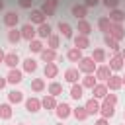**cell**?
Segmentation results:
<instances>
[{
	"instance_id": "7c38bea8",
	"label": "cell",
	"mask_w": 125,
	"mask_h": 125,
	"mask_svg": "<svg viewBox=\"0 0 125 125\" xmlns=\"http://www.w3.org/2000/svg\"><path fill=\"white\" fill-rule=\"evenodd\" d=\"M70 12H72V16H74L76 20H86V16H88V8H86L84 4H74V6L70 8Z\"/></svg>"
},
{
	"instance_id": "9c48e42d",
	"label": "cell",
	"mask_w": 125,
	"mask_h": 125,
	"mask_svg": "<svg viewBox=\"0 0 125 125\" xmlns=\"http://www.w3.org/2000/svg\"><path fill=\"white\" fill-rule=\"evenodd\" d=\"M21 61H20V55L16 53V51H12V53H6V57H4V64L8 66V68H18V64H20Z\"/></svg>"
},
{
	"instance_id": "4316f807",
	"label": "cell",
	"mask_w": 125,
	"mask_h": 125,
	"mask_svg": "<svg viewBox=\"0 0 125 125\" xmlns=\"http://www.w3.org/2000/svg\"><path fill=\"white\" fill-rule=\"evenodd\" d=\"M57 104H59V102H57V98H55V96H51V94H47V96L41 100V107H45V109H55V107H57Z\"/></svg>"
},
{
	"instance_id": "bcb514c9",
	"label": "cell",
	"mask_w": 125,
	"mask_h": 125,
	"mask_svg": "<svg viewBox=\"0 0 125 125\" xmlns=\"http://www.w3.org/2000/svg\"><path fill=\"white\" fill-rule=\"evenodd\" d=\"M96 125H109V119H105V117H100V119H96Z\"/></svg>"
},
{
	"instance_id": "8d00e7d4",
	"label": "cell",
	"mask_w": 125,
	"mask_h": 125,
	"mask_svg": "<svg viewBox=\"0 0 125 125\" xmlns=\"http://www.w3.org/2000/svg\"><path fill=\"white\" fill-rule=\"evenodd\" d=\"M72 115H74L78 121H84V119L88 117V111H86V107H84V105H78V107H74V109H72Z\"/></svg>"
},
{
	"instance_id": "f546056e",
	"label": "cell",
	"mask_w": 125,
	"mask_h": 125,
	"mask_svg": "<svg viewBox=\"0 0 125 125\" xmlns=\"http://www.w3.org/2000/svg\"><path fill=\"white\" fill-rule=\"evenodd\" d=\"M51 35V25L45 21V23H41V25H37V37H41V39H47Z\"/></svg>"
},
{
	"instance_id": "ee69618b",
	"label": "cell",
	"mask_w": 125,
	"mask_h": 125,
	"mask_svg": "<svg viewBox=\"0 0 125 125\" xmlns=\"http://www.w3.org/2000/svg\"><path fill=\"white\" fill-rule=\"evenodd\" d=\"M100 4V0H84V6L86 8H94V6H98Z\"/></svg>"
},
{
	"instance_id": "4fadbf2b",
	"label": "cell",
	"mask_w": 125,
	"mask_h": 125,
	"mask_svg": "<svg viewBox=\"0 0 125 125\" xmlns=\"http://www.w3.org/2000/svg\"><path fill=\"white\" fill-rule=\"evenodd\" d=\"M72 43H74V47H76V49H80V51H84V49H88V47H90V39H88L86 35H80V33L72 37Z\"/></svg>"
},
{
	"instance_id": "f1b7e54d",
	"label": "cell",
	"mask_w": 125,
	"mask_h": 125,
	"mask_svg": "<svg viewBox=\"0 0 125 125\" xmlns=\"http://www.w3.org/2000/svg\"><path fill=\"white\" fill-rule=\"evenodd\" d=\"M80 80H82V82H80V84H82V88H90V90L98 84V80H96V76H94V74H84Z\"/></svg>"
},
{
	"instance_id": "d590c367",
	"label": "cell",
	"mask_w": 125,
	"mask_h": 125,
	"mask_svg": "<svg viewBox=\"0 0 125 125\" xmlns=\"http://www.w3.org/2000/svg\"><path fill=\"white\" fill-rule=\"evenodd\" d=\"M12 117V104H0V119H10Z\"/></svg>"
},
{
	"instance_id": "5b68a950",
	"label": "cell",
	"mask_w": 125,
	"mask_h": 125,
	"mask_svg": "<svg viewBox=\"0 0 125 125\" xmlns=\"http://www.w3.org/2000/svg\"><path fill=\"white\" fill-rule=\"evenodd\" d=\"M105 86H107V90H109V92H115V90H119V88L123 86L121 74H111V76L105 80Z\"/></svg>"
},
{
	"instance_id": "3957f363",
	"label": "cell",
	"mask_w": 125,
	"mask_h": 125,
	"mask_svg": "<svg viewBox=\"0 0 125 125\" xmlns=\"http://www.w3.org/2000/svg\"><path fill=\"white\" fill-rule=\"evenodd\" d=\"M55 113H57V117H59L61 121H64L66 117H70V115H72V107H70L66 102H62V104H57Z\"/></svg>"
},
{
	"instance_id": "816d5d0a",
	"label": "cell",
	"mask_w": 125,
	"mask_h": 125,
	"mask_svg": "<svg viewBox=\"0 0 125 125\" xmlns=\"http://www.w3.org/2000/svg\"><path fill=\"white\" fill-rule=\"evenodd\" d=\"M47 2H51V4H59V0H47Z\"/></svg>"
},
{
	"instance_id": "603a6c76",
	"label": "cell",
	"mask_w": 125,
	"mask_h": 125,
	"mask_svg": "<svg viewBox=\"0 0 125 125\" xmlns=\"http://www.w3.org/2000/svg\"><path fill=\"white\" fill-rule=\"evenodd\" d=\"M39 55H41V59H43L45 62H55V61H57V51H55V49L45 47V49H43Z\"/></svg>"
},
{
	"instance_id": "60d3db41",
	"label": "cell",
	"mask_w": 125,
	"mask_h": 125,
	"mask_svg": "<svg viewBox=\"0 0 125 125\" xmlns=\"http://www.w3.org/2000/svg\"><path fill=\"white\" fill-rule=\"evenodd\" d=\"M92 59H94V62H104L105 61V51L104 49H94Z\"/></svg>"
},
{
	"instance_id": "7402d4cb",
	"label": "cell",
	"mask_w": 125,
	"mask_h": 125,
	"mask_svg": "<svg viewBox=\"0 0 125 125\" xmlns=\"http://www.w3.org/2000/svg\"><path fill=\"white\" fill-rule=\"evenodd\" d=\"M59 31H61V35H62L64 39H72V37H74V35H72V25L66 23V21H59Z\"/></svg>"
},
{
	"instance_id": "9f6ffc18",
	"label": "cell",
	"mask_w": 125,
	"mask_h": 125,
	"mask_svg": "<svg viewBox=\"0 0 125 125\" xmlns=\"http://www.w3.org/2000/svg\"><path fill=\"white\" fill-rule=\"evenodd\" d=\"M123 117H125V111H123Z\"/></svg>"
},
{
	"instance_id": "11a10c76",
	"label": "cell",
	"mask_w": 125,
	"mask_h": 125,
	"mask_svg": "<svg viewBox=\"0 0 125 125\" xmlns=\"http://www.w3.org/2000/svg\"><path fill=\"white\" fill-rule=\"evenodd\" d=\"M57 125H62V123H57Z\"/></svg>"
},
{
	"instance_id": "681fc988",
	"label": "cell",
	"mask_w": 125,
	"mask_h": 125,
	"mask_svg": "<svg viewBox=\"0 0 125 125\" xmlns=\"http://www.w3.org/2000/svg\"><path fill=\"white\" fill-rule=\"evenodd\" d=\"M119 53H121V57H123V61H125V49H121Z\"/></svg>"
},
{
	"instance_id": "f5cc1de1",
	"label": "cell",
	"mask_w": 125,
	"mask_h": 125,
	"mask_svg": "<svg viewBox=\"0 0 125 125\" xmlns=\"http://www.w3.org/2000/svg\"><path fill=\"white\" fill-rule=\"evenodd\" d=\"M121 80H123V84H125V72H123V74H121Z\"/></svg>"
},
{
	"instance_id": "7bdbcfd3",
	"label": "cell",
	"mask_w": 125,
	"mask_h": 125,
	"mask_svg": "<svg viewBox=\"0 0 125 125\" xmlns=\"http://www.w3.org/2000/svg\"><path fill=\"white\" fill-rule=\"evenodd\" d=\"M104 100H105L107 104H111V105H115V104H117V94H107V96H105Z\"/></svg>"
},
{
	"instance_id": "ba28073f",
	"label": "cell",
	"mask_w": 125,
	"mask_h": 125,
	"mask_svg": "<svg viewBox=\"0 0 125 125\" xmlns=\"http://www.w3.org/2000/svg\"><path fill=\"white\" fill-rule=\"evenodd\" d=\"M92 98H96V100H104L107 94H109V90H107V86H105V82H98L94 88H92Z\"/></svg>"
},
{
	"instance_id": "d6986e66",
	"label": "cell",
	"mask_w": 125,
	"mask_h": 125,
	"mask_svg": "<svg viewBox=\"0 0 125 125\" xmlns=\"http://www.w3.org/2000/svg\"><path fill=\"white\" fill-rule=\"evenodd\" d=\"M18 21H20V16H18L16 12H12V10H10V12H6V14H4V23H6L10 29H12V27H16V25H18Z\"/></svg>"
},
{
	"instance_id": "8fae6325",
	"label": "cell",
	"mask_w": 125,
	"mask_h": 125,
	"mask_svg": "<svg viewBox=\"0 0 125 125\" xmlns=\"http://www.w3.org/2000/svg\"><path fill=\"white\" fill-rule=\"evenodd\" d=\"M107 35H111L115 41H121L123 37H125V29H123V25L121 23H111V27H109V33Z\"/></svg>"
},
{
	"instance_id": "44dd1931",
	"label": "cell",
	"mask_w": 125,
	"mask_h": 125,
	"mask_svg": "<svg viewBox=\"0 0 125 125\" xmlns=\"http://www.w3.org/2000/svg\"><path fill=\"white\" fill-rule=\"evenodd\" d=\"M43 74H45V78H55V76L59 74V66H57V62H45Z\"/></svg>"
},
{
	"instance_id": "1f68e13d",
	"label": "cell",
	"mask_w": 125,
	"mask_h": 125,
	"mask_svg": "<svg viewBox=\"0 0 125 125\" xmlns=\"http://www.w3.org/2000/svg\"><path fill=\"white\" fill-rule=\"evenodd\" d=\"M84 96V88H82V84H72V88H70V98L72 100H80Z\"/></svg>"
},
{
	"instance_id": "db71d44e",
	"label": "cell",
	"mask_w": 125,
	"mask_h": 125,
	"mask_svg": "<svg viewBox=\"0 0 125 125\" xmlns=\"http://www.w3.org/2000/svg\"><path fill=\"white\" fill-rule=\"evenodd\" d=\"M18 125H25V123H18Z\"/></svg>"
},
{
	"instance_id": "d6a6232c",
	"label": "cell",
	"mask_w": 125,
	"mask_h": 125,
	"mask_svg": "<svg viewBox=\"0 0 125 125\" xmlns=\"http://www.w3.org/2000/svg\"><path fill=\"white\" fill-rule=\"evenodd\" d=\"M39 10H41V12H43V14H45V16L49 18V16H55V10H57V4H51V2H47V0H45V2H43V6H41Z\"/></svg>"
},
{
	"instance_id": "ac0fdd59",
	"label": "cell",
	"mask_w": 125,
	"mask_h": 125,
	"mask_svg": "<svg viewBox=\"0 0 125 125\" xmlns=\"http://www.w3.org/2000/svg\"><path fill=\"white\" fill-rule=\"evenodd\" d=\"M109 21L111 23H123L125 21V12L123 10H119V8H115V10H109Z\"/></svg>"
},
{
	"instance_id": "ffe728a7",
	"label": "cell",
	"mask_w": 125,
	"mask_h": 125,
	"mask_svg": "<svg viewBox=\"0 0 125 125\" xmlns=\"http://www.w3.org/2000/svg\"><path fill=\"white\" fill-rule=\"evenodd\" d=\"M76 31L80 33V35H90V31H92V25H90V21L88 20H78V23H76Z\"/></svg>"
},
{
	"instance_id": "83f0119b",
	"label": "cell",
	"mask_w": 125,
	"mask_h": 125,
	"mask_svg": "<svg viewBox=\"0 0 125 125\" xmlns=\"http://www.w3.org/2000/svg\"><path fill=\"white\" fill-rule=\"evenodd\" d=\"M109 27H111V21H109V18L107 16H102L100 20H98V29L105 35V33H109Z\"/></svg>"
},
{
	"instance_id": "e575fe53",
	"label": "cell",
	"mask_w": 125,
	"mask_h": 125,
	"mask_svg": "<svg viewBox=\"0 0 125 125\" xmlns=\"http://www.w3.org/2000/svg\"><path fill=\"white\" fill-rule=\"evenodd\" d=\"M47 92L51 94V96H61L62 94V84H59V82H51L49 86H47Z\"/></svg>"
},
{
	"instance_id": "f907efd6",
	"label": "cell",
	"mask_w": 125,
	"mask_h": 125,
	"mask_svg": "<svg viewBox=\"0 0 125 125\" xmlns=\"http://www.w3.org/2000/svg\"><path fill=\"white\" fill-rule=\"evenodd\" d=\"M4 10V0H0V12Z\"/></svg>"
},
{
	"instance_id": "f35d334b",
	"label": "cell",
	"mask_w": 125,
	"mask_h": 125,
	"mask_svg": "<svg viewBox=\"0 0 125 125\" xmlns=\"http://www.w3.org/2000/svg\"><path fill=\"white\" fill-rule=\"evenodd\" d=\"M43 49H45V47H43V43H41V41H39L37 37L29 41V51H31V53H41Z\"/></svg>"
},
{
	"instance_id": "ab89813d",
	"label": "cell",
	"mask_w": 125,
	"mask_h": 125,
	"mask_svg": "<svg viewBox=\"0 0 125 125\" xmlns=\"http://www.w3.org/2000/svg\"><path fill=\"white\" fill-rule=\"evenodd\" d=\"M31 90L33 92H43L45 90V80L43 78H33L31 80Z\"/></svg>"
},
{
	"instance_id": "6da1fadb",
	"label": "cell",
	"mask_w": 125,
	"mask_h": 125,
	"mask_svg": "<svg viewBox=\"0 0 125 125\" xmlns=\"http://www.w3.org/2000/svg\"><path fill=\"white\" fill-rule=\"evenodd\" d=\"M96 68H98V64L94 62L92 57H82V59L78 61V70H80V74H94Z\"/></svg>"
},
{
	"instance_id": "4dcf8cb0",
	"label": "cell",
	"mask_w": 125,
	"mask_h": 125,
	"mask_svg": "<svg viewBox=\"0 0 125 125\" xmlns=\"http://www.w3.org/2000/svg\"><path fill=\"white\" fill-rule=\"evenodd\" d=\"M8 41H10V43H14V45H18V43L21 41V33H20V29H18V27H12V29L8 31Z\"/></svg>"
},
{
	"instance_id": "5bb4252c",
	"label": "cell",
	"mask_w": 125,
	"mask_h": 125,
	"mask_svg": "<svg viewBox=\"0 0 125 125\" xmlns=\"http://www.w3.org/2000/svg\"><path fill=\"white\" fill-rule=\"evenodd\" d=\"M80 78H82V76H80V70H78V68H66V70H64V80H66L68 84H76Z\"/></svg>"
},
{
	"instance_id": "7dc6e473",
	"label": "cell",
	"mask_w": 125,
	"mask_h": 125,
	"mask_svg": "<svg viewBox=\"0 0 125 125\" xmlns=\"http://www.w3.org/2000/svg\"><path fill=\"white\" fill-rule=\"evenodd\" d=\"M6 84H8L6 76H0V90H2V88H6Z\"/></svg>"
},
{
	"instance_id": "8992f818",
	"label": "cell",
	"mask_w": 125,
	"mask_h": 125,
	"mask_svg": "<svg viewBox=\"0 0 125 125\" xmlns=\"http://www.w3.org/2000/svg\"><path fill=\"white\" fill-rule=\"evenodd\" d=\"M111 74H113V72H111V68H109L107 64H100V66L96 68V72H94L96 80H102V82H105V80H107Z\"/></svg>"
},
{
	"instance_id": "52a82bcc",
	"label": "cell",
	"mask_w": 125,
	"mask_h": 125,
	"mask_svg": "<svg viewBox=\"0 0 125 125\" xmlns=\"http://www.w3.org/2000/svg\"><path fill=\"white\" fill-rule=\"evenodd\" d=\"M6 80H8V84H14V86L20 84V82L23 80V70H20V68H10Z\"/></svg>"
},
{
	"instance_id": "836d02e7",
	"label": "cell",
	"mask_w": 125,
	"mask_h": 125,
	"mask_svg": "<svg viewBox=\"0 0 125 125\" xmlns=\"http://www.w3.org/2000/svg\"><path fill=\"white\" fill-rule=\"evenodd\" d=\"M21 62H23L21 66H23L25 72H35V70H37V61H35V59L29 57V59H25V61H21Z\"/></svg>"
},
{
	"instance_id": "cb8c5ba5",
	"label": "cell",
	"mask_w": 125,
	"mask_h": 125,
	"mask_svg": "<svg viewBox=\"0 0 125 125\" xmlns=\"http://www.w3.org/2000/svg\"><path fill=\"white\" fill-rule=\"evenodd\" d=\"M8 102H10V104H21V102H23V92H21V90H16V88L10 90V92H8Z\"/></svg>"
},
{
	"instance_id": "9a60e30c",
	"label": "cell",
	"mask_w": 125,
	"mask_h": 125,
	"mask_svg": "<svg viewBox=\"0 0 125 125\" xmlns=\"http://www.w3.org/2000/svg\"><path fill=\"white\" fill-rule=\"evenodd\" d=\"M23 104H25V109H27L29 113H37V111L41 109V100H39V98H27Z\"/></svg>"
},
{
	"instance_id": "7a4b0ae2",
	"label": "cell",
	"mask_w": 125,
	"mask_h": 125,
	"mask_svg": "<svg viewBox=\"0 0 125 125\" xmlns=\"http://www.w3.org/2000/svg\"><path fill=\"white\" fill-rule=\"evenodd\" d=\"M20 33H21V39L31 41V39H35V35H37V27H35L33 23H23V25L20 27Z\"/></svg>"
},
{
	"instance_id": "b9f144b4",
	"label": "cell",
	"mask_w": 125,
	"mask_h": 125,
	"mask_svg": "<svg viewBox=\"0 0 125 125\" xmlns=\"http://www.w3.org/2000/svg\"><path fill=\"white\" fill-rule=\"evenodd\" d=\"M102 2H104V6H105V8H109V10L119 8V0H102Z\"/></svg>"
},
{
	"instance_id": "c3c4849f",
	"label": "cell",
	"mask_w": 125,
	"mask_h": 125,
	"mask_svg": "<svg viewBox=\"0 0 125 125\" xmlns=\"http://www.w3.org/2000/svg\"><path fill=\"white\" fill-rule=\"evenodd\" d=\"M4 57H6V53H4V49L0 47V64H4Z\"/></svg>"
},
{
	"instance_id": "6f0895ef",
	"label": "cell",
	"mask_w": 125,
	"mask_h": 125,
	"mask_svg": "<svg viewBox=\"0 0 125 125\" xmlns=\"http://www.w3.org/2000/svg\"><path fill=\"white\" fill-rule=\"evenodd\" d=\"M121 125H123V123H121Z\"/></svg>"
},
{
	"instance_id": "277c9868",
	"label": "cell",
	"mask_w": 125,
	"mask_h": 125,
	"mask_svg": "<svg viewBox=\"0 0 125 125\" xmlns=\"http://www.w3.org/2000/svg\"><path fill=\"white\" fill-rule=\"evenodd\" d=\"M109 68H111V72L115 70H123L125 68V61H123V57H121V53H113V57L109 59V64H107Z\"/></svg>"
},
{
	"instance_id": "30bf717a",
	"label": "cell",
	"mask_w": 125,
	"mask_h": 125,
	"mask_svg": "<svg viewBox=\"0 0 125 125\" xmlns=\"http://www.w3.org/2000/svg\"><path fill=\"white\" fill-rule=\"evenodd\" d=\"M45 20H47V16L39 10V8H35V10H31V16H29V23H33V25H41V23H45Z\"/></svg>"
},
{
	"instance_id": "e0dca14e",
	"label": "cell",
	"mask_w": 125,
	"mask_h": 125,
	"mask_svg": "<svg viewBox=\"0 0 125 125\" xmlns=\"http://www.w3.org/2000/svg\"><path fill=\"white\" fill-rule=\"evenodd\" d=\"M100 113H102V117L109 119V117H113V115H115V105H111V104H107L105 100H102V105H100Z\"/></svg>"
},
{
	"instance_id": "d4e9b609",
	"label": "cell",
	"mask_w": 125,
	"mask_h": 125,
	"mask_svg": "<svg viewBox=\"0 0 125 125\" xmlns=\"http://www.w3.org/2000/svg\"><path fill=\"white\" fill-rule=\"evenodd\" d=\"M104 43H105V47H109L113 53H119V51H121V47H119V41H115V39H113L111 35H107V33L104 35Z\"/></svg>"
},
{
	"instance_id": "2e32d148",
	"label": "cell",
	"mask_w": 125,
	"mask_h": 125,
	"mask_svg": "<svg viewBox=\"0 0 125 125\" xmlns=\"http://www.w3.org/2000/svg\"><path fill=\"white\" fill-rule=\"evenodd\" d=\"M100 105H102V102L100 100H96V98H90L86 104H84V107H86V111H88V115H94V113H100Z\"/></svg>"
},
{
	"instance_id": "74e56055",
	"label": "cell",
	"mask_w": 125,
	"mask_h": 125,
	"mask_svg": "<svg viewBox=\"0 0 125 125\" xmlns=\"http://www.w3.org/2000/svg\"><path fill=\"white\" fill-rule=\"evenodd\" d=\"M59 45H61V37H59V35H53V33H51V35L47 37V47H49V49H55V51H57V47H59Z\"/></svg>"
},
{
	"instance_id": "f6af8a7d",
	"label": "cell",
	"mask_w": 125,
	"mask_h": 125,
	"mask_svg": "<svg viewBox=\"0 0 125 125\" xmlns=\"http://www.w3.org/2000/svg\"><path fill=\"white\" fill-rule=\"evenodd\" d=\"M18 2L21 8H31V4H33V0H18Z\"/></svg>"
},
{
	"instance_id": "484cf974",
	"label": "cell",
	"mask_w": 125,
	"mask_h": 125,
	"mask_svg": "<svg viewBox=\"0 0 125 125\" xmlns=\"http://www.w3.org/2000/svg\"><path fill=\"white\" fill-rule=\"evenodd\" d=\"M82 57H84V55H82V51H80V49H76V47H70V49L66 51V59H68L70 62H78Z\"/></svg>"
}]
</instances>
